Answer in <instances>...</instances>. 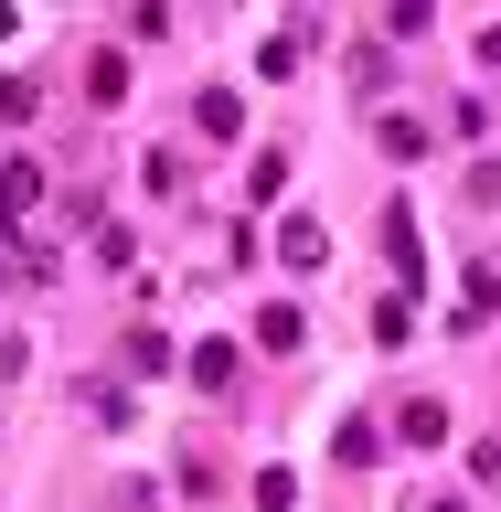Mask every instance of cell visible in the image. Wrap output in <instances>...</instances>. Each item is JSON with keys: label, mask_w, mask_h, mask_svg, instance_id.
<instances>
[{"label": "cell", "mask_w": 501, "mask_h": 512, "mask_svg": "<svg viewBox=\"0 0 501 512\" xmlns=\"http://www.w3.org/2000/svg\"><path fill=\"white\" fill-rule=\"evenodd\" d=\"M86 96H96V107H118V96H128V64L96 54V64H86Z\"/></svg>", "instance_id": "obj_9"}, {"label": "cell", "mask_w": 501, "mask_h": 512, "mask_svg": "<svg viewBox=\"0 0 501 512\" xmlns=\"http://www.w3.org/2000/svg\"><path fill=\"white\" fill-rule=\"evenodd\" d=\"M32 203H43V160H0V235H11Z\"/></svg>", "instance_id": "obj_1"}, {"label": "cell", "mask_w": 501, "mask_h": 512, "mask_svg": "<svg viewBox=\"0 0 501 512\" xmlns=\"http://www.w3.org/2000/svg\"><path fill=\"white\" fill-rule=\"evenodd\" d=\"M384 256H395V278H427V246H416V214H406V203H384Z\"/></svg>", "instance_id": "obj_2"}, {"label": "cell", "mask_w": 501, "mask_h": 512, "mask_svg": "<svg viewBox=\"0 0 501 512\" xmlns=\"http://www.w3.org/2000/svg\"><path fill=\"white\" fill-rule=\"evenodd\" d=\"M278 192H288V160L267 150V160H256V171H246V203H278Z\"/></svg>", "instance_id": "obj_13"}, {"label": "cell", "mask_w": 501, "mask_h": 512, "mask_svg": "<svg viewBox=\"0 0 501 512\" xmlns=\"http://www.w3.org/2000/svg\"><path fill=\"white\" fill-rule=\"evenodd\" d=\"M480 64H501V22H491V32H480Z\"/></svg>", "instance_id": "obj_15"}, {"label": "cell", "mask_w": 501, "mask_h": 512, "mask_svg": "<svg viewBox=\"0 0 501 512\" xmlns=\"http://www.w3.org/2000/svg\"><path fill=\"white\" fill-rule=\"evenodd\" d=\"M470 470H480V480H501V438H480V448H470Z\"/></svg>", "instance_id": "obj_14"}, {"label": "cell", "mask_w": 501, "mask_h": 512, "mask_svg": "<svg viewBox=\"0 0 501 512\" xmlns=\"http://www.w3.org/2000/svg\"><path fill=\"white\" fill-rule=\"evenodd\" d=\"M501 310V267H470V288H459V320H491Z\"/></svg>", "instance_id": "obj_8"}, {"label": "cell", "mask_w": 501, "mask_h": 512, "mask_svg": "<svg viewBox=\"0 0 501 512\" xmlns=\"http://www.w3.org/2000/svg\"><path fill=\"white\" fill-rule=\"evenodd\" d=\"M256 352H299V310H288V299L256 310Z\"/></svg>", "instance_id": "obj_6"}, {"label": "cell", "mask_w": 501, "mask_h": 512, "mask_svg": "<svg viewBox=\"0 0 501 512\" xmlns=\"http://www.w3.org/2000/svg\"><path fill=\"white\" fill-rule=\"evenodd\" d=\"M416 512H470V502H416Z\"/></svg>", "instance_id": "obj_16"}, {"label": "cell", "mask_w": 501, "mask_h": 512, "mask_svg": "<svg viewBox=\"0 0 501 512\" xmlns=\"http://www.w3.org/2000/svg\"><path fill=\"white\" fill-rule=\"evenodd\" d=\"M374 139H384V160H416V150H427V118H384Z\"/></svg>", "instance_id": "obj_10"}, {"label": "cell", "mask_w": 501, "mask_h": 512, "mask_svg": "<svg viewBox=\"0 0 501 512\" xmlns=\"http://www.w3.org/2000/svg\"><path fill=\"white\" fill-rule=\"evenodd\" d=\"M192 384L224 395V384H235V342H192Z\"/></svg>", "instance_id": "obj_7"}, {"label": "cell", "mask_w": 501, "mask_h": 512, "mask_svg": "<svg viewBox=\"0 0 501 512\" xmlns=\"http://www.w3.org/2000/svg\"><path fill=\"white\" fill-rule=\"evenodd\" d=\"M374 342H384V352L416 342V310H406V299H384V310H374Z\"/></svg>", "instance_id": "obj_11"}, {"label": "cell", "mask_w": 501, "mask_h": 512, "mask_svg": "<svg viewBox=\"0 0 501 512\" xmlns=\"http://www.w3.org/2000/svg\"><path fill=\"white\" fill-rule=\"evenodd\" d=\"M395 438H406V448H438L448 438V406H438V395H416V406L395 416Z\"/></svg>", "instance_id": "obj_5"}, {"label": "cell", "mask_w": 501, "mask_h": 512, "mask_svg": "<svg viewBox=\"0 0 501 512\" xmlns=\"http://www.w3.org/2000/svg\"><path fill=\"white\" fill-rule=\"evenodd\" d=\"M192 128H203V139H235V128H246V96H235V86H203V96H192Z\"/></svg>", "instance_id": "obj_4"}, {"label": "cell", "mask_w": 501, "mask_h": 512, "mask_svg": "<svg viewBox=\"0 0 501 512\" xmlns=\"http://www.w3.org/2000/svg\"><path fill=\"white\" fill-rule=\"evenodd\" d=\"M331 448H342L352 470H363V459H374V448H384V438H374V427H363V416H342V427H331Z\"/></svg>", "instance_id": "obj_12"}, {"label": "cell", "mask_w": 501, "mask_h": 512, "mask_svg": "<svg viewBox=\"0 0 501 512\" xmlns=\"http://www.w3.org/2000/svg\"><path fill=\"white\" fill-rule=\"evenodd\" d=\"M278 267H299V278H310V267H331V235H320L310 214H288V224H278Z\"/></svg>", "instance_id": "obj_3"}]
</instances>
